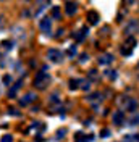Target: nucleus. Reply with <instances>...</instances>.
<instances>
[{
  "mask_svg": "<svg viewBox=\"0 0 139 142\" xmlns=\"http://www.w3.org/2000/svg\"><path fill=\"white\" fill-rule=\"evenodd\" d=\"M105 74H107L110 79H116V71H113V70H107Z\"/></svg>",
  "mask_w": 139,
  "mask_h": 142,
  "instance_id": "a211bd4d",
  "label": "nucleus"
},
{
  "mask_svg": "<svg viewBox=\"0 0 139 142\" xmlns=\"http://www.w3.org/2000/svg\"><path fill=\"white\" fill-rule=\"evenodd\" d=\"M87 31H89V29H87V27L84 26V27H81V31H79V32L73 34V37H75V39H76L78 42H81V41H84V37L87 36Z\"/></svg>",
  "mask_w": 139,
  "mask_h": 142,
  "instance_id": "423d86ee",
  "label": "nucleus"
},
{
  "mask_svg": "<svg viewBox=\"0 0 139 142\" xmlns=\"http://www.w3.org/2000/svg\"><path fill=\"white\" fill-rule=\"evenodd\" d=\"M0 142H13V137L12 136H3Z\"/></svg>",
  "mask_w": 139,
  "mask_h": 142,
  "instance_id": "b1692460",
  "label": "nucleus"
},
{
  "mask_svg": "<svg viewBox=\"0 0 139 142\" xmlns=\"http://www.w3.org/2000/svg\"><path fill=\"white\" fill-rule=\"evenodd\" d=\"M50 102H52V103H58V102H60L58 95H52V97H50Z\"/></svg>",
  "mask_w": 139,
  "mask_h": 142,
  "instance_id": "393cba45",
  "label": "nucleus"
},
{
  "mask_svg": "<svg viewBox=\"0 0 139 142\" xmlns=\"http://www.w3.org/2000/svg\"><path fill=\"white\" fill-rule=\"evenodd\" d=\"M49 5H50V0H37V7H39L37 8V15H41Z\"/></svg>",
  "mask_w": 139,
  "mask_h": 142,
  "instance_id": "9b49d317",
  "label": "nucleus"
},
{
  "mask_svg": "<svg viewBox=\"0 0 139 142\" xmlns=\"http://www.w3.org/2000/svg\"><path fill=\"white\" fill-rule=\"evenodd\" d=\"M134 139H136V140H139V134H136V137H134Z\"/></svg>",
  "mask_w": 139,
  "mask_h": 142,
  "instance_id": "2f4dec72",
  "label": "nucleus"
},
{
  "mask_svg": "<svg viewBox=\"0 0 139 142\" xmlns=\"http://www.w3.org/2000/svg\"><path fill=\"white\" fill-rule=\"evenodd\" d=\"M65 10H66V13L71 16V15H75V13H76V10H78V5H76L75 2H68L66 5H65Z\"/></svg>",
  "mask_w": 139,
  "mask_h": 142,
  "instance_id": "1a4fd4ad",
  "label": "nucleus"
},
{
  "mask_svg": "<svg viewBox=\"0 0 139 142\" xmlns=\"http://www.w3.org/2000/svg\"><path fill=\"white\" fill-rule=\"evenodd\" d=\"M47 56H49V60H50V61L57 63V61H60V60H62V52H60V50H57V49H50V50L47 52Z\"/></svg>",
  "mask_w": 139,
  "mask_h": 142,
  "instance_id": "7ed1b4c3",
  "label": "nucleus"
},
{
  "mask_svg": "<svg viewBox=\"0 0 139 142\" xmlns=\"http://www.w3.org/2000/svg\"><path fill=\"white\" fill-rule=\"evenodd\" d=\"M34 100H36V94H34V92H29V94H26V95L20 100V103H21V105H29V103L34 102Z\"/></svg>",
  "mask_w": 139,
  "mask_h": 142,
  "instance_id": "39448f33",
  "label": "nucleus"
},
{
  "mask_svg": "<svg viewBox=\"0 0 139 142\" xmlns=\"http://www.w3.org/2000/svg\"><path fill=\"white\" fill-rule=\"evenodd\" d=\"M89 87H91V81L89 79H79V89L89 90Z\"/></svg>",
  "mask_w": 139,
  "mask_h": 142,
  "instance_id": "ddd939ff",
  "label": "nucleus"
},
{
  "mask_svg": "<svg viewBox=\"0 0 139 142\" xmlns=\"http://www.w3.org/2000/svg\"><path fill=\"white\" fill-rule=\"evenodd\" d=\"M86 60H87V53H81V58H79V61H81V63H84Z\"/></svg>",
  "mask_w": 139,
  "mask_h": 142,
  "instance_id": "a878e982",
  "label": "nucleus"
},
{
  "mask_svg": "<svg viewBox=\"0 0 139 142\" xmlns=\"http://www.w3.org/2000/svg\"><path fill=\"white\" fill-rule=\"evenodd\" d=\"M3 82H10V76H5V78H3Z\"/></svg>",
  "mask_w": 139,
  "mask_h": 142,
  "instance_id": "c756f323",
  "label": "nucleus"
},
{
  "mask_svg": "<svg viewBox=\"0 0 139 142\" xmlns=\"http://www.w3.org/2000/svg\"><path fill=\"white\" fill-rule=\"evenodd\" d=\"M131 124H139V115H134L131 118Z\"/></svg>",
  "mask_w": 139,
  "mask_h": 142,
  "instance_id": "5701e85b",
  "label": "nucleus"
},
{
  "mask_svg": "<svg viewBox=\"0 0 139 142\" xmlns=\"http://www.w3.org/2000/svg\"><path fill=\"white\" fill-rule=\"evenodd\" d=\"M63 32H65L63 29H58V34H57V37H62V36H63Z\"/></svg>",
  "mask_w": 139,
  "mask_h": 142,
  "instance_id": "c85d7f7f",
  "label": "nucleus"
},
{
  "mask_svg": "<svg viewBox=\"0 0 139 142\" xmlns=\"http://www.w3.org/2000/svg\"><path fill=\"white\" fill-rule=\"evenodd\" d=\"M49 82H50V76L45 71H39L37 76L34 78V86L37 87V89H45Z\"/></svg>",
  "mask_w": 139,
  "mask_h": 142,
  "instance_id": "f257e3e1",
  "label": "nucleus"
},
{
  "mask_svg": "<svg viewBox=\"0 0 139 142\" xmlns=\"http://www.w3.org/2000/svg\"><path fill=\"white\" fill-rule=\"evenodd\" d=\"M89 78H91V79H97V78H99L97 71H96V70H91V71H89Z\"/></svg>",
  "mask_w": 139,
  "mask_h": 142,
  "instance_id": "aec40b11",
  "label": "nucleus"
},
{
  "mask_svg": "<svg viewBox=\"0 0 139 142\" xmlns=\"http://www.w3.org/2000/svg\"><path fill=\"white\" fill-rule=\"evenodd\" d=\"M66 55L70 56V58H73V56L76 55V45H71L70 49H68V52H66Z\"/></svg>",
  "mask_w": 139,
  "mask_h": 142,
  "instance_id": "f3484780",
  "label": "nucleus"
},
{
  "mask_svg": "<svg viewBox=\"0 0 139 142\" xmlns=\"http://www.w3.org/2000/svg\"><path fill=\"white\" fill-rule=\"evenodd\" d=\"M0 45H2L3 50H10V49H13V42H12V41H2V44H0Z\"/></svg>",
  "mask_w": 139,
  "mask_h": 142,
  "instance_id": "4468645a",
  "label": "nucleus"
},
{
  "mask_svg": "<svg viewBox=\"0 0 139 142\" xmlns=\"http://www.w3.org/2000/svg\"><path fill=\"white\" fill-rule=\"evenodd\" d=\"M65 134H66V129H58L57 137H58V139H62V137H65Z\"/></svg>",
  "mask_w": 139,
  "mask_h": 142,
  "instance_id": "412c9836",
  "label": "nucleus"
},
{
  "mask_svg": "<svg viewBox=\"0 0 139 142\" xmlns=\"http://www.w3.org/2000/svg\"><path fill=\"white\" fill-rule=\"evenodd\" d=\"M99 97H100V94H99V92H94V94H91V95L87 97V100H89V102H96Z\"/></svg>",
  "mask_w": 139,
  "mask_h": 142,
  "instance_id": "6ab92c4d",
  "label": "nucleus"
},
{
  "mask_svg": "<svg viewBox=\"0 0 139 142\" xmlns=\"http://www.w3.org/2000/svg\"><path fill=\"white\" fill-rule=\"evenodd\" d=\"M39 27H41V31L44 34H50V31H52V21H50V18H42L41 23H39Z\"/></svg>",
  "mask_w": 139,
  "mask_h": 142,
  "instance_id": "f03ea898",
  "label": "nucleus"
},
{
  "mask_svg": "<svg viewBox=\"0 0 139 142\" xmlns=\"http://www.w3.org/2000/svg\"><path fill=\"white\" fill-rule=\"evenodd\" d=\"M137 29H139L137 20H131V21H129V24L126 26V32H128V34H131V32H134V31H137Z\"/></svg>",
  "mask_w": 139,
  "mask_h": 142,
  "instance_id": "6e6552de",
  "label": "nucleus"
},
{
  "mask_svg": "<svg viewBox=\"0 0 139 142\" xmlns=\"http://www.w3.org/2000/svg\"><path fill=\"white\" fill-rule=\"evenodd\" d=\"M123 121H125V113L123 111H115L113 113V123L115 124H123Z\"/></svg>",
  "mask_w": 139,
  "mask_h": 142,
  "instance_id": "0eeeda50",
  "label": "nucleus"
},
{
  "mask_svg": "<svg viewBox=\"0 0 139 142\" xmlns=\"http://www.w3.org/2000/svg\"><path fill=\"white\" fill-rule=\"evenodd\" d=\"M87 21H89V24H97L99 23V13L97 12H89L87 13Z\"/></svg>",
  "mask_w": 139,
  "mask_h": 142,
  "instance_id": "9d476101",
  "label": "nucleus"
},
{
  "mask_svg": "<svg viewBox=\"0 0 139 142\" xmlns=\"http://www.w3.org/2000/svg\"><path fill=\"white\" fill-rule=\"evenodd\" d=\"M112 61H113V55H110V53H104V55H100V58H99V65H102V66L110 65Z\"/></svg>",
  "mask_w": 139,
  "mask_h": 142,
  "instance_id": "20e7f679",
  "label": "nucleus"
},
{
  "mask_svg": "<svg viewBox=\"0 0 139 142\" xmlns=\"http://www.w3.org/2000/svg\"><path fill=\"white\" fill-rule=\"evenodd\" d=\"M125 2H126V3H128V5H131V3H133V2H134V0H125Z\"/></svg>",
  "mask_w": 139,
  "mask_h": 142,
  "instance_id": "7c9ffc66",
  "label": "nucleus"
},
{
  "mask_svg": "<svg viewBox=\"0 0 139 142\" xmlns=\"http://www.w3.org/2000/svg\"><path fill=\"white\" fill-rule=\"evenodd\" d=\"M70 89L71 90L79 89V79H70Z\"/></svg>",
  "mask_w": 139,
  "mask_h": 142,
  "instance_id": "2eb2a0df",
  "label": "nucleus"
},
{
  "mask_svg": "<svg viewBox=\"0 0 139 142\" xmlns=\"http://www.w3.org/2000/svg\"><path fill=\"white\" fill-rule=\"evenodd\" d=\"M100 136H102V137H108V136H110V129H102V131H100Z\"/></svg>",
  "mask_w": 139,
  "mask_h": 142,
  "instance_id": "4be33fe9",
  "label": "nucleus"
},
{
  "mask_svg": "<svg viewBox=\"0 0 139 142\" xmlns=\"http://www.w3.org/2000/svg\"><path fill=\"white\" fill-rule=\"evenodd\" d=\"M8 113H10V115H15V116H18V115H20V113H18L15 108H10V111H8Z\"/></svg>",
  "mask_w": 139,
  "mask_h": 142,
  "instance_id": "bb28decb",
  "label": "nucleus"
},
{
  "mask_svg": "<svg viewBox=\"0 0 139 142\" xmlns=\"http://www.w3.org/2000/svg\"><path fill=\"white\" fill-rule=\"evenodd\" d=\"M133 140H134V137H128V136L125 137V142H133Z\"/></svg>",
  "mask_w": 139,
  "mask_h": 142,
  "instance_id": "cd10ccee",
  "label": "nucleus"
},
{
  "mask_svg": "<svg viewBox=\"0 0 139 142\" xmlns=\"http://www.w3.org/2000/svg\"><path fill=\"white\" fill-rule=\"evenodd\" d=\"M52 18H53V20H60V8L58 7L52 8Z\"/></svg>",
  "mask_w": 139,
  "mask_h": 142,
  "instance_id": "dca6fc26",
  "label": "nucleus"
},
{
  "mask_svg": "<svg viewBox=\"0 0 139 142\" xmlns=\"http://www.w3.org/2000/svg\"><path fill=\"white\" fill-rule=\"evenodd\" d=\"M136 107H137V102H136L134 99H128V100H126V110L134 111V110H136Z\"/></svg>",
  "mask_w": 139,
  "mask_h": 142,
  "instance_id": "f8f14e48",
  "label": "nucleus"
}]
</instances>
